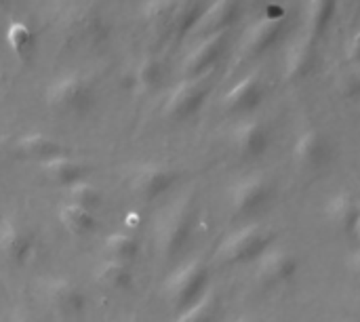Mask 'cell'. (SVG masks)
Returning <instances> with one entry per match:
<instances>
[{
  "mask_svg": "<svg viewBox=\"0 0 360 322\" xmlns=\"http://www.w3.org/2000/svg\"><path fill=\"white\" fill-rule=\"evenodd\" d=\"M44 103L59 116H82L95 103V84L84 72H63L49 82Z\"/></svg>",
  "mask_w": 360,
  "mask_h": 322,
  "instance_id": "1",
  "label": "cell"
},
{
  "mask_svg": "<svg viewBox=\"0 0 360 322\" xmlns=\"http://www.w3.org/2000/svg\"><path fill=\"white\" fill-rule=\"evenodd\" d=\"M194 221H196V202L192 196L179 198L165 211L156 232L158 253L165 259H173L186 249L194 230Z\"/></svg>",
  "mask_w": 360,
  "mask_h": 322,
  "instance_id": "2",
  "label": "cell"
},
{
  "mask_svg": "<svg viewBox=\"0 0 360 322\" xmlns=\"http://www.w3.org/2000/svg\"><path fill=\"white\" fill-rule=\"evenodd\" d=\"M274 234L264 224H249L226 236L217 247V262L224 266L255 264L270 247Z\"/></svg>",
  "mask_w": 360,
  "mask_h": 322,
  "instance_id": "3",
  "label": "cell"
},
{
  "mask_svg": "<svg viewBox=\"0 0 360 322\" xmlns=\"http://www.w3.org/2000/svg\"><path fill=\"white\" fill-rule=\"evenodd\" d=\"M207 291H209V268L200 259H192L179 266L165 281V297L175 312L190 308Z\"/></svg>",
  "mask_w": 360,
  "mask_h": 322,
  "instance_id": "4",
  "label": "cell"
},
{
  "mask_svg": "<svg viewBox=\"0 0 360 322\" xmlns=\"http://www.w3.org/2000/svg\"><path fill=\"white\" fill-rule=\"evenodd\" d=\"M177 179L179 173L173 167L162 162H143L131 169L127 177V186L133 196H137L143 202H152L169 194L177 183Z\"/></svg>",
  "mask_w": 360,
  "mask_h": 322,
  "instance_id": "5",
  "label": "cell"
},
{
  "mask_svg": "<svg viewBox=\"0 0 360 322\" xmlns=\"http://www.w3.org/2000/svg\"><path fill=\"white\" fill-rule=\"evenodd\" d=\"M211 93L207 76L202 78H184L165 99L162 114L169 120H188L198 114Z\"/></svg>",
  "mask_w": 360,
  "mask_h": 322,
  "instance_id": "6",
  "label": "cell"
},
{
  "mask_svg": "<svg viewBox=\"0 0 360 322\" xmlns=\"http://www.w3.org/2000/svg\"><path fill=\"white\" fill-rule=\"evenodd\" d=\"M287 32L285 19L276 17H264L253 21L240 36L238 42V59H255L270 49H274Z\"/></svg>",
  "mask_w": 360,
  "mask_h": 322,
  "instance_id": "7",
  "label": "cell"
},
{
  "mask_svg": "<svg viewBox=\"0 0 360 322\" xmlns=\"http://www.w3.org/2000/svg\"><path fill=\"white\" fill-rule=\"evenodd\" d=\"M274 186L266 175H247L232 183L228 198L236 215H253L262 211L272 198Z\"/></svg>",
  "mask_w": 360,
  "mask_h": 322,
  "instance_id": "8",
  "label": "cell"
},
{
  "mask_svg": "<svg viewBox=\"0 0 360 322\" xmlns=\"http://www.w3.org/2000/svg\"><path fill=\"white\" fill-rule=\"evenodd\" d=\"M230 40V32H217L198 38V42L190 49V53L181 61V74L184 78H202L209 74V70L215 67V63L224 57L226 46Z\"/></svg>",
  "mask_w": 360,
  "mask_h": 322,
  "instance_id": "9",
  "label": "cell"
},
{
  "mask_svg": "<svg viewBox=\"0 0 360 322\" xmlns=\"http://www.w3.org/2000/svg\"><path fill=\"white\" fill-rule=\"evenodd\" d=\"M44 302L61 318H78L86 310V293L72 278H51L44 283Z\"/></svg>",
  "mask_w": 360,
  "mask_h": 322,
  "instance_id": "10",
  "label": "cell"
},
{
  "mask_svg": "<svg viewBox=\"0 0 360 322\" xmlns=\"http://www.w3.org/2000/svg\"><path fill=\"white\" fill-rule=\"evenodd\" d=\"M61 32L74 42L91 44V42H97L99 38H103L105 23H103V17L99 15L97 8L86 6V4H78V6H70L63 13Z\"/></svg>",
  "mask_w": 360,
  "mask_h": 322,
  "instance_id": "11",
  "label": "cell"
},
{
  "mask_svg": "<svg viewBox=\"0 0 360 322\" xmlns=\"http://www.w3.org/2000/svg\"><path fill=\"white\" fill-rule=\"evenodd\" d=\"M293 162L306 171H319L333 158V146L319 129H306L297 135L291 150Z\"/></svg>",
  "mask_w": 360,
  "mask_h": 322,
  "instance_id": "12",
  "label": "cell"
},
{
  "mask_svg": "<svg viewBox=\"0 0 360 322\" xmlns=\"http://www.w3.org/2000/svg\"><path fill=\"white\" fill-rule=\"evenodd\" d=\"M300 272V259L287 249H268L255 262V276L266 287L289 285Z\"/></svg>",
  "mask_w": 360,
  "mask_h": 322,
  "instance_id": "13",
  "label": "cell"
},
{
  "mask_svg": "<svg viewBox=\"0 0 360 322\" xmlns=\"http://www.w3.org/2000/svg\"><path fill=\"white\" fill-rule=\"evenodd\" d=\"M34 234L27 226L17 219H2L0 221V259L23 266L34 253Z\"/></svg>",
  "mask_w": 360,
  "mask_h": 322,
  "instance_id": "14",
  "label": "cell"
},
{
  "mask_svg": "<svg viewBox=\"0 0 360 322\" xmlns=\"http://www.w3.org/2000/svg\"><path fill=\"white\" fill-rule=\"evenodd\" d=\"M230 146L240 158H259L266 154L270 146V131L259 118H245L232 127Z\"/></svg>",
  "mask_w": 360,
  "mask_h": 322,
  "instance_id": "15",
  "label": "cell"
},
{
  "mask_svg": "<svg viewBox=\"0 0 360 322\" xmlns=\"http://www.w3.org/2000/svg\"><path fill=\"white\" fill-rule=\"evenodd\" d=\"M316 63H319L316 38H312L310 34H304L295 42H291L285 51L283 78L287 82H300L316 70Z\"/></svg>",
  "mask_w": 360,
  "mask_h": 322,
  "instance_id": "16",
  "label": "cell"
},
{
  "mask_svg": "<svg viewBox=\"0 0 360 322\" xmlns=\"http://www.w3.org/2000/svg\"><path fill=\"white\" fill-rule=\"evenodd\" d=\"M266 89L259 74H249L240 78L221 99V105L230 114H251L264 101Z\"/></svg>",
  "mask_w": 360,
  "mask_h": 322,
  "instance_id": "17",
  "label": "cell"
},
{
  "mask_svg": "<svg viewBox=\"0 0 360 322\" xmlns=\"http://www.w3.org/2000/svg\"><path fill=\"white\" fill-rule=\"evenodd\" d=\"M243 8V0H213L205 4V11L194 27V36L202 38L217 32H230Z\"/></svg>",
  "mask_w": 360,
  "mask_h": 322,
  "instance_id": "18",
  "label": "cell"
},
{
  "mask_svg": "<svg viewBox=\"0 0 360 322\" xmlns=\"http://www.w3.org/2000/svg\"><path fill=\"white\" fill-rule=\"evenodd\" d=\"M38 169H40V175L53 183V186H59V188H70L82 179H86L89 175V167L86 162H82L80 158L72 156V154H59L55 158H49L44 162H38Z\"/></svg>",
  "mask_w": 360,
  "mask_h": 322,
  "instance_id": "19",
  "label": "cell"
},
{
  "mask_svg": "<svg viewBox=\"0 0 360 322\" xmlns=\"http://www.w3.org/2000/svg\"><path fill=\"white\" fill-rule=\"evenodd\" d=\"M15 152L23 158H30V160H36V162H44L49 158H55L59 154H65V146L53 137V135H46L42 131H30V133H23L15 139L13 143Z\"/></svg>",
  "mask_w": 360,
  "mask_h": 322,
  "instance_id": "20",
  "label": "cell"
},
{
  "mask_svg": "<svg viewBox=\"0 0 360 322\" xmlns=\"http://www.w3.org/2000/svg\"><path fill=\"white\" fill-rule=\"evenodd\" d=\"M188 2L190 0H143L139 15L150 30L171 34L177 17Z\"/></svg>",
  "mask_w": 360,
  "mask_h": 322,
  "instance_id": "21",
  "label": "cell"
},
{
  "mask_svg": "<svg viewBox=\"0 0 360 322\" xmlns=\"http://www.w3.org/2000/svg\"><path fill=\"white\" fill-rule=\"evenodd\" d=\"M359 215V202H356L350 194H346V192H340V194L331 196V198L325 202V217H327V221H329L335 230H340V232H350V234H352Z\"/></svg>",
  "mask_w": 360,
  "mask_h": 322,
  "instance_id": "22",
  "label": "cell"
},
{
  "mask_svg": "<svg viewBox=\"0 0 360 322\" xmlns=\"http://www.w3.org/2000/svg\"><path fill=\"white\" fill-rule=\"evenodd\" d=\"M95 281L110 291H127L133 287L135 283V272H133V264H124V262H114V259H105L97 266L95 270Z\"/></svg>",
  "mask_w": 360,
  "mask_h": 322,
  "instance_id": "23",
  "label": "cell"
},
{
  "mask_svg": "<svg viewBox=\"0 0 360 322\" xmlns=\"http://www.w3.org/2000/svg\"><path fill=\"white\" fill-rule=\"evenodd\" d=\"M335 11H338V0H304L306 34H310L312 38H319L333 21Z\"/></svg>",
  "mask_w": 360,
  "mask_h": 322,
  "instance_id": "24",
  "label": "cell"
},
{
  "mask_svg": "<svg viewBox=\"0 0 360 322\" xmlns=\"http://www.w3.org/2000/svg\"><path fill=\"white\" fill-rule=\"evenodd\" d=\"M59 224L63 226V230L72 236H89L97 230V217L93 211L82 209L78 205L65 202L59 209Z\"/></svg>",
  "mask_w": 360,
  "mask_h": 322,
  "instance_id": "25",
  "label": "cell"
},
{
  "mask_svg": "<svg viewBox=\"0 0 360 322\" xmlns=\"http://www.w3.org/2000/svg\"><path fill=\"white\" fill-rule=\"evenodd\" d=\"M4 42L8 46V51L21 59V61H27L36 49V32L30 23L25 21H11L6 25V32H4Z\"/></svg>",
  "mask_w": 360,
  "mask_h": 322,
  "instance_id": "26",
  "label": "cell"
},
{
  "mask_svg": "<svg viewBox=\"0 0 360 322\" xmlns=\"http://www.w3.org/2000/svg\"><path fill=\"white\" fill-rule=\"evenodd\" d=\"M162 76H165V65L158 57L154 55H148L143 57L131 72V82L135 86V91L139 93H150L154 91L160 82H162Z\"/></svg>",
  "mask_w": 360,
  "mask_h": 322,
  "instance_id": "27",
  "label": "cell"
},
{
  "mask_svg": "<svg viewBox=\"0 0 360 322\" xmlns=\"http://www.w3.org/2000/svg\"><path fill=\"white\" fill-rule=\"evenodd\" d=\"M103 253H105V259L133 264L141 253V245L133 234L116 232V234H110L103 240Z\"/></svg>",
  "mask_w": 360,
  "mask_h": 322,
  "instance_id": "28",
  "label": "cell"
},
{
  "mask_svg": "<svg viewBox=\"0 0 360 322\" xmlns=\"http://www.w3.org/2000/svg\"><path fill=\"white\" fill-rule=\"evenodd\" d=\"M219 312H221V304L217 293L207 291L196 304L177 312V318L173 322H217Z\"/></svg>",
  "mask_w": 360,
  "mask_h": 322,
  "instance_id": "29",
  "label": "cell"
},
{
  "mask_svg": "<svg viewBox=\"0 0 360 322\" xmlns=\"http://www.w3.org/2000/svg\"><path fill=\"white\" fill-rule=\"evenodd\" d=\"M65 196H68V202L78 205L82 209H89L93 213L103 205V192H101V188H97L89 179H82V181L65 188Z\"/></svg>",
  "mask_w": 360,
  "mask_h": 322,
  "instance_id": "30",
  "label": "cell"
},
{
  "mask_svg": "<svg viewBox=\"0 0 360 322\" xmlns=\"http://www.w3.org/2000/svg\"><path fill=\"white\" fill-rule=\"evenodd\" d=\"M335 91L346 99H360V78L354 67L344 70L335 78Z\"/></svg>",
  "mask_w": 360,
  "mask_h": 322,
  "instance_id": "31",
  "label": "cell"
},
{
  "mask_svg": "<svg viewBox=\"0 0 360 322\" xmlns=\"http://www.w3.org/2000/svg\"><path fill=\"white\" fill-rule=\"evenodd\" d=\"M344 59L348 61L350 67L360 65V30L348 38V42L344 46Z\"/></svg>",
  "mask_w": 360,
  "mask_h": 322,
  "instance_id": "32",
  "label": "cell"
},
{
  "mask_svg": "<svg viewBox=\"0 0 360 322\" xmlns=\"http://www.w3.org/2000/svg\"><path fill=\"white\" fill-rule=\"evenodd\" d=\"M11 322H42V318L38 314H34L32 310H17Z\"/></svg>",
  "mask_w": 360,
  "mask_h": 322,
  "instance_id": "33",
  "label": "cell"
},
{
  "mask_svg": "<svg viewBox=\"0 0 360 322\" xmlns=\"http://www.w3.org/2000/svg\"><path fill=\"white\" fill-rule=\"evenodd\" d=\"M346 266H348V270H350L356 278H360V249H356L354 253H350Z\"/></svg>",
  "mask_w": 360,
  "mask_h": 322,
  "instance_id": "34",
  "label": "cell"
},
{
  "mask_svg": "<svg viewBox=\"0 0 360 322\" xmlns=\"http://www.w3.org/2000/svg\"><path fill=\"white\" fill-rule=\"evenodd\" d=\"M352 234L356 236L360 240V215H359V219H356V226H354V230H352Z\"/></svg>",
  "mask_w": 360,
  "mask_h": 322,
  "instance_id": "35",
  "label": "cell"
},
{
  "mask_svg": "<svg viewBox=\"0 0 360 322\" xmlns=\"http://www.w3.org/2000/svg\"><path fill=\"white\" fill-rule=\"evenodd\" d=\"M234 322H259V321H255V318H240V321H234Z\"/></svg>",
  "mask_w": 360,
  "mask_h": 322,
  "instance_id": "36",
  "label": "cell"
},
{
  "mask_svg": "<svg viewBox=\"0 0 360 322\" xmlns=\"http://www.w3.org/2000/svg\"><path fill=\"white\" fill-rule=\"evenodd\" d=\"M354 70H356V74H359V78H360V65H356Z\"/></svg>",
  "mask_w": 360,
  "mask_h": 322,
  "instance_id": "37",
  "label": "cell"
},
{
  "mask_svg": "<svg viewBox=\"0 0 360 322\" xmlns=\"http://www.w3.org/2000/svg\"><path fill=\"white\" fill-rule=\"evenodd\" d=\"M342 322H356V321H342Z\"/></svg>",
  "mask_w": 360,
  "mask_h": 322,
  "instance_id": "38",
  "label": "cell"
}]
</instances>
